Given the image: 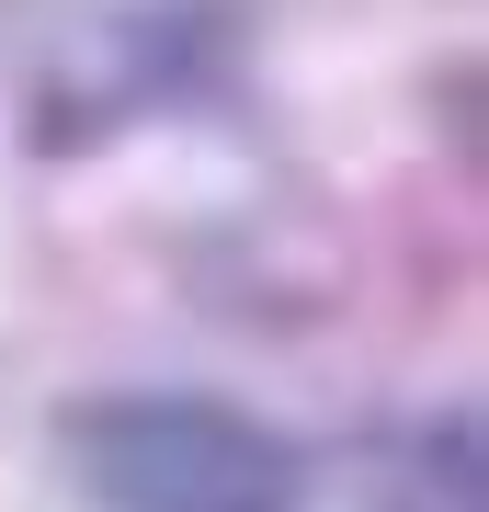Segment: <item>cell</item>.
<instances>
[{"mask_svg":"<svg viewBox=\"0 0 489 512\" xmlns=\"http://www.w3.org/2000/svg\"><path fill=\"white\" fill-rule=\"evenodd\" d=\"M376 512H489L478 501V410H444L387 456V490Z\"/></svg>","mask_w":489,"mask_h":512,"instance_id":"cell-2","label":"cell"},{"mask_svg":"<svg viewBox=\"0 0 489 512\" xmlns=\"http://www.w3.org/2000/svg\"><path fill=\"white\" fill-rule=\"evenodd\" d=\"M57 467L91 512H308L319 456L217 387H80L57 399Z\"/></svg>","mask_w":489,"mask_h":512,"instance_id":"cell-1","label":"cell"}]
</instances>
